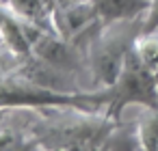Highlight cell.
Segmentation results:
<instances>
[{
  "mask_svg": "<svg viewBox=\"0 0 158 151\" xmlns=\"http://www.w3.org/2000/svg\"><path fill=\"white\" fill-rule=\"evenodd\" d=\"M156 80H158V71H156Z\"/></svg>",
  "mask_w": 158,
  "mask_h": 151,
  "instance_id": "obj_12",
  "label": "cell"
},
{
  "mask_svg": "<svg viewBox=\"0 0 158 151\" xmlns=\"http://www.w3.org/2000/svg\"><path fill=\"white\" fill-rule=\"evenodd\" d=\"M154 28H158V0H152L149 11L145 15V28L143 30H154Z\"/></svg>",
  "mask_w": 158,
  "mask_h": 151,
  "instance_id": "obj_9",
  "label": "cell"
},
{
  "mask_svg": "<svg viewBox=\"0 0 158 151\" xmlns=\"http://www.w3.org/2000/svg\"><path fill=\"white\" fill-rule=\"evenodd\" d=\"M89 99L102 106L110 119L121 121V112L128 106L158 108V80L156 74L139 61L136 52L130 50L115 82L89 91Z\"/></svg>",
  "mask_w": 158,
  "mask_h": 151,
  "instance_id": "obj_3",
  "label": "cell"
},
{
  "mask_svg": "<svg viewBox=\"0 0 158 151\" xmlns=\"http://www.w3.org/2000/svg\"><path fill=\"white\" fill-rule=\"evenodd\" d=\"M145 28V18H128L115 22H98L87 30L76 43L87 52V67L93 89H102L115 82L119 76L128 52L132 50L136 37Z\"/></svg>",
  "mask_w": 158,
  "mask_h": 151,
  "instance_id": "obj_2",
  "label": "cell"
},
{
  "mask_svg": "<svg viewBox=\"0 0 158 151\" xmlns=\"http://www.w3.org/2000/svg\"><path fill=\"white\" fill-rule=\"evenodd\" d=\"M136 127L143 149H158V108H143Z\"/></svg>",
  "mask_w": 158,
  "mask_h": 151,
  "instance_id": "obj_8",
  "label": "cell"
},
{
  "mask_svg": "<svg viewBox=\"0 0 158 151\" xmlns=\"http://www.w3.org/2000/svg\"><path fill=\"white\" fill-rule=\"evenodd\" d=\"M117 125L104 110L82 106H44L31 110V134L37 147L102 149Z\"/></svg>",
  "mask_w": 158,
  "mask_h": 151,
  "instance_id": "obj_1",
  "label": "cell"
},
{
  "mask_svg": "<svg viewBox=\"0 0 158 151\" xmlns=\"http://www.w3.org/2000/svg\"><path fill=\"white\" fill-rule=\"evenodd\" d=\"M102 24L128 18H145L152 0H91Z\"/></svg>",
  "mask_w": 158,
  "mask_h": 151,
  "instance_id": "obj_5",
  "label": "cell"
},
{
  "mask_svg": "<svg viewBox=\"0 0 158 151\" xmlns=\"http://www.w3.org/2000/svg\"><path fill=\"white\" fill-rule=\"evenodd\" d=\"M132 50L136 52L139 61H141L147 69H152L154 74L158 71V28H154V30H143V33L136 37Z\"/></svg>",
  "mask_w": 158,
  "mask_h": 151,
  "instance_id": "obj_7",
  "label": "cell"
},
{
  "mask_svg": "<svg viewBox=\"0 0 158 151\" xmlns=\"http://www.w3.org/2000/svg\"><path fill=\"white\" fill-rule=\"evenodd\" d=\"M98 13L91 0H80V2H67L56 5L52 9V26L59 35L67 39H80L89 28L98 24Z\"/></svg>",
  "mask_w": 158,
  "mask_h": 151,
  "instance_id": "obj_4",
  "label": "cell"
},
{
  "mask_svg": "<svg viewBox=\"0 0 158 151\" xmlns=\"http://www.w3.org/2000/svg\"><path fill=\"white\" fill-rule=\"evenodd\" d=\"M48 2H52V5H56V0H48Z\"/></svg>",
  "mask_w": 158,
  "mask_h": 151,
  "instance_id": "obj_11",
  "label": "cell"
},
{
  "mask_svg": "<svg viewBox=\"0 0 158 151\" xmlns=\"http://www.w3.org/2000/svg\"><path fill=\"white\" fill-rule=\"evenodd\" d=\"M102 149H143L141 136H139V127H136V119L128 121V123L126 121H117V125L113 127V132L104 140Z\"/></svg>",
  "mask_w": 158,
  "mask_h": 151,
  "instance_id": "obj_6",
  "label": "cell"
},
{
  "mask_svg": "<svg viewBox=\"0 0 158 151\" xmlns=\"http://www.w3.org/2000/svg\"><path fill=\"white\" fill-rule=\"evenodd\" d=\"M67 2H80V0H56V5H67ZM54 5V7H56Z\"/></svg>",
  "mask_w": 158,
  "mask_h": 151,
  "instance_id": "obj_10",
  "label": "cell"
}]
</instances>
